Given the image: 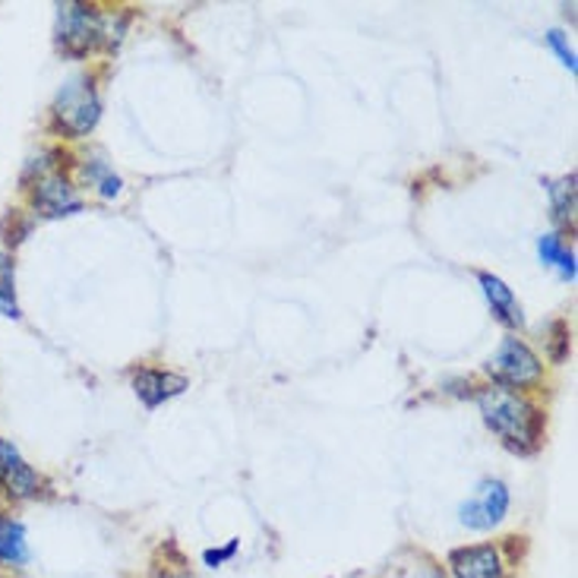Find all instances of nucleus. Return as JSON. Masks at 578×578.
<instances>
[{
  "label": "nucleus",
  "instance_id": "11",
  "mask_svg": "<svg viewBox=\"0 0 578 578\" xmlns=\"http://www.w3.org/2000/svg\"><path fill=\"white\" fill-rule=\"evenodd\" d=\"M0 563L3 566H25L29 563V540L25 525L13 515H0Z\"/></svg>",
  "mask_w": 578,
  "mask_h": 578
},
{
  "label": "nucleus",
  "instance_id": "5",
  "mask_svg": "<svg viewBox=\"0 0 578 578\" xmlns=\"http://www.w3.org/2000/svg\"><path fill=\"white\" fill-rule=\"evenodd\" d=\"M102 35V20L80 7V3H61L57 7V45L64 48L67 54H86Z\"/></svg>",
  "mask_w": 578,
  "mask_h": 578
},
{
  "label": "nucleus",
  "instance_id": "9",
  "mask_svg": "<svg viewBox=\"0 0 578 578\" xmlns=\"http://www.w3.org/2000/svg\"><path fill=\"white\" fill-rule=\"evenodd\" d=\"M134 389L146 408H156L161 401L180 396L187 389V379L178 377V374H168V370H139L134 379Z\"/></svg>",
  "mask_w": 578,
  "mask_h": 578
},
{
  "label": "nucleus",
  "instance_id": "13",
  "mask_svg": "<svg viewBox=\"0 0 578 578\" xmlns=\"http://www.w3.org/2000/svg\"><path fill=\"white\" fill-rule=\"evenodd\" d=\"M537 250H540V260H544V263H554V266H559V272H563L569 282L576 279V253L563 246L559 234H544V238H540V244H537Z\"/></svg>",
  "mask_w": 578,
  "mask_h": 578
},
{
  "label": "nucleus",
  "instance_id": "2",
  "mask_svg": "<svg viewBox=\"0 0 578 578\" xmlns=\"http://www.w3.org/2000/svg\"><path fill=\"white\" fill-rule=\"evenodd\" d=\"M98 95L90 80H70L54 98V120L67 136H86L98 124Z\"/></svg>",
  "mask_w": 578,
  "mask_h": 578
},
{
  "label": "nucleus",
  "instance_id": "1",
  "mask_svg": "<svg viewBox=\"0 0 578 578\" xmlns=\"http://www.w3.org/2000/svg\"><path fill=\"white\" fill-rule=\"evenodd\" d=\"M477 404L490 430L518 452H528L540 440V414L532 401L506 386H487L477 392Z\"/></svg>",
  "mask_w": 578,
  "mask_h": 578
},
{
  "label": "nucleus",
  "instance_id": "16",
  "mask_svg": "<svg viewBox=\"0 0 578 578\" xmlns=\"http://www.w3.org/2000/svg\"><path fill=\"white\" fill-rule=\"evenodd\" d=\"M547 42H550V48H554L556 54H559V61H563V64H566V67L572 70V73H576V51H572V48L566 45V39H563V32H550V35H547Z\"/></svg>",
  "mask_w": 578,
  "mask_h": 578
},
{
  "label": "nucleus",
  "instance_id": "17",
  "mask_svg": "<svg viewBox=\"0 0 578 578\" xmlns=\"http://www.w3.org/2000/svg\"><path fill=\"white\" fill-rule=\"evenodd\" d=\"M234 550H238V540H234V544H228V547H224V550H219V554H216V550H209V554H206V563H209V566H216V563L228 559V556L234 554Z\"/></svg>",
  "mask_w": 578,
  "mask_h": 578
},
{
  "label": "nucleus",
  "instance_id": "7",
  "mask_svg": "<svg viewBox=\"0 0 578 578\" xmlns=\"http://www.w3.org/2000/svg\"><path fill=\"white\" fill-rule=\"evenodd\" d=\"M32 206H35V216H45V219H61V216H73L83 209V200L76 197V190L70 187V180L61 175H48L39 178L35 190H32Z\"/></svg>",
  "mask_w": 578,
  "mask_h": 578
},
{
  "label": "nucleus",
  "instance_id": "6",
  "mask_svg": "<svg viewBox=\"0 0 578 578\" xmlns=\"http://www.w3.org/2000/svg\"><path fill=\"white\" fill-rule=\"evenodd\" d=\"M0 490L13 503L32 500L42 490V477L35 474V467L29 465L20 455V449L3 437H0Z\"/></svg>",
  "mask_w": 578,
  "mask_h": 578
},
{
  "label": "nucleus",
  "instance_id": "8",
  "mask_svg": "<svg viewBox=\"0 0 578 578\" xmlns=\"http://www.w3.org/2000/svg\"><path fill=\"white\" fill-rule=\"evenodd\" d=\"M449 566H452L455 578H503V559L496 554V547H490V544L452 550Z\"/></svg>",
  "mask_w": 578,
  "mask_h": 578
},
{
  "label": "nucleus",
  "instance_id": "4",
  "mask_svg": "<svg viewBox=\"0 0 578 578\" xmlns=\"http://www.w3.org/2000/svg\"><path fill=\"white\" fill-rule=\"evenodd\" d=\"M509 509V487L503 481H484L474 490V496L459 506V522L471 532H487L496 528Z\"/></svg>",
  "mask_w": 578,
  "mask_h": 578
},
{
  "label": "nucleus",
  "instance_id": "12",
  "mask_svg": "<svg viewBox=\"0 0 578 578\" xmlns=\"http://www.w3.org/2000/svg\"><path fill=\"white\" fill-rule=\"evenodd\" d=\"M0 316L20 319V301H17V263L10 253H0Z\"/></svg>",
  "mask_w": 578,
  "mask_h": 578
},
{
  "label": "nucleus",
  "instance_id": "10",
  "mask_svg": "<svg viewBox=\"0 0 578 578\" xmlns=\"http://www.w3.org/2000/svg\"><path fill=\"white\" fill-rule=\"evenodd\" d=\"M481 288L487 294L490 307H493L500 323H506V326H522V323H525L522 307H518L515 294H512V288L503 279H496V275H490V272H481Z\"/></svg>",
  "mask_w": 578,
  "mask_h": 578
},
{
  "label": "nucleus",
  "instance_id": "14",
  "mask_svg": "<svg viewBox=\"0 0 578 578\" xmlns=\"http://www.w3.org/2000/svg\"><path fill=\"white\" fill-rule=\"evenodd\" d=\"M547 193H550V212H554L556 222L572 219V212H576V178L569 175V178L556 180L547 187Z\"/></svg>",
  "mask_w": 578,
  "mask_h": 578
},
{
  "label": "nucleus",
  "instance_id": "15",
  "mask_svg": "<svg viewBox=\"0 0 578 578\" xmlns=\"http://www.w3.org/2000/svg\"><path fill=\"white\" fill-rule=\"evenodd\" d=\"M86 178L102 190V197H117L120 193V178H114L112 171L105 165H98V161L86 165Z\"/></svg>",
  "mask_w": 578,
  "mask_h": 578
},
{
  "label": "nucleus",
  "instance_id": "3",
  "mask_svg": "<svg viewBox=\"0 0 578 578\" xmlns=\"http://www.w3.org/2000/svg\"><path fill=\"white\" fill-rule=\"evenodd\" d=\"M487 374L496 379V386H532L540 379V357L518 338H503L496 355L490 357Z\"/></svg>",
  "mask_w": 578,
  "mask_h": 578
}]
</instances>
